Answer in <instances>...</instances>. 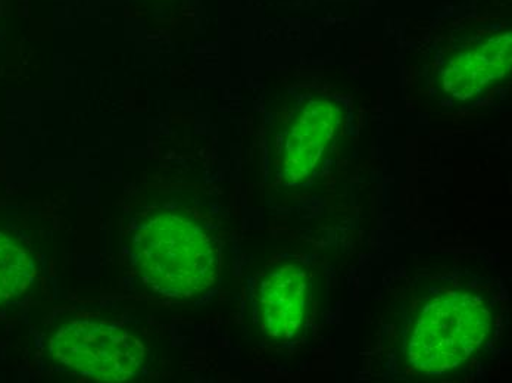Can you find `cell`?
Segmentation results:
<instances>
[{
	"label": "cell",
	"mask_w": 512,
	"mask_h": 383,
	"mask_svg": "<svg viewBox=\"0 0 512 383\" xmlns=\"http://www.w3.org/2000/svg\"><path fill=\"white\" fill-rule=\"evenodd\" d=\"M52 363L71 375L99 382L136 378L148 364L149 348L136 330L111 320H65L48 341Z\"/></svg>",
	"instance_id": "cell-3"
},
{
	"label": "cell",
	"mask_w": 512,
	"mask_h": 383,
	"mask_svg": "<svg viewBox=\"0 0 512 383\" xmlns=\"http://www.w3.org/2000/svg\"><path fill=\"white\" fill-rule=\"evenodd\" d=\"M511 33L492 30L474 37L464 48L443 59L437 80L442 92L465 102L482 95L510 70Z\"/></svg>",
	"instance_id": "cell-6"
},
{
	"label": "cell",
	"mask_w": 512,
	"mask_h": 383,
	"mask_svg": "<svg viewBox=\"0 0 512 383\" xmlns=\"http://www.w3.org/2000/svg\"><path fill=\"white\" fill-rule=\"evenodd\" d=\"M501 304L495 283L470 272L437 274L418 280L401 326L389 332L387 356L398 376L452 378L477 366L499 339ZM395 373V376H396Z\"/></svg>",
	"instance_id": "cell-1"
},
{
	"label": "cell",
	"mask_w": 512,
	"mask_h": 383,
	"mask_svg": "<svg viewBox=\"0 0 512 383\" xmlns=\"http://www.w3.org/2000/svg\"><path fill=\"white\" fill-rule=\"evenodd\" d=\"M340 104L326 96L304 99L284 124L277 149V176L286 186L309 185L326 168L342 137Z\"/></svg>",
	"instance_id": "cell-4"
},
{
	"label": "cell",
	"mask_w": 512,
	"mask_h": 383,
	"mask_svg": "<svg viewBox=\"0 0 512 383\" xmlns=\"http://www.w3.org/2000/svg\"><path fill=\"white\" fill-rule=\"evenodd\" d=\"M312 280L298 260L274 264L255 283L254 308L261 332L273 342H292L307 326Z\"/></svg>",
	"instance_id": "cell-5"
},
{
	"label": "cell",
	"mask_w": 512,
	"mask_h": 383,
	"mask_svg": "<svg viewBox=\"0 0 512 383\" xmlns=\"http://www.w3.org/2000/svg\"><path fill=\"white\" fill-rule=\"evenodd\" d=\"M36 276V255L30 247L14 233L0 229V307L26 295Z\"/></svg>",
	"instance_id": "cell-7"
},
{
	"label": "cell",
	"mask_w": 512,
	"mask_h": 383,
	"mask_svg": "<svg viewBox=\"0 0 512 383\" xmlns=\"http://www.w3.org/2000/svg\"><path fill=\"white\" fill-rule=\"evenodd\" d=\"M126 248L139 279L162 297H196L220 274V230L196 201L149 202L128 224Z\"/></svg>",
	"instance_id": "cell-2"
}]
</instances>
